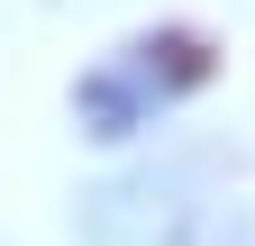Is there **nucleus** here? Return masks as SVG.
Here are the masks:
<instances>
[{
    "label": "nucleus",
    "mask_w": 255,
    "mask_h": 246,
    "mask_svg": "<svg viewBox=\"0 0 255 246\" xmlns=\"http://www.w3.org/2000/svg\"><path fill=\"white\" fill-rule=\"evenodd\" d=\"M73 228L91 246H237V210L201 155H146L91 182Z\"/></svg>",
    "instance_id": "obj_1"
},
{
    "label": "nucleus",
    "mask_w": 255,
    "mask_h": 246,
    "mask_svg": "<svg viewBox=\"0 0 255 246\" xmlns=\"http://www.w3.org/2000/svg\"><path fill=\"white\" fill-rule=\"evenodd\" d=\"M210 73H219L210 37H191V27H137V37H119L101 64L73 82V128L91 146H137V137L164 128Z\"/></svg>",
    "instance_id": "obj_2"
}]
</instances>
